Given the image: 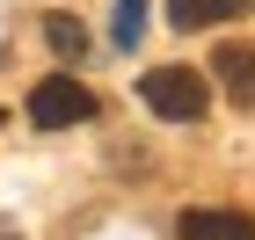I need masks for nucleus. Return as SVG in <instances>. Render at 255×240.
<instances>
[{
    "label": "nucleus",
    "instance_id": "f257e3e1",
    "mask_svg": "<svg viewBox=\"0 0 255 240\" xmlns=\"http://www.w3.org/2000/svg\"><path fill=\"white\" fill-rule=\"evenodd\" d=\"M138 95H146V109H153L160 124H197L212 109V87H204V73H190V66H153V73L138 80Z\"/></svg>",
    "mask_w": 255,
    "mask_h": 240
},
{
    "label": "nucleus",
    "instance_id": "f03ea898",
    "mask_svg": "<svg viewBox=\"0 0 255 240\" xmlns=\"http://www.w3.org/2000/svg\"><path fill=\"white\" fill-rule=\"evenodd\" d=\"M88 117H95V95L73 73H51V80L29 87V124L37 131H66V124H88Z\"/></svg>",
    "mask_w": 255,
    "mask_h": 240
},
{
    "label": "nucleus",
    "instance_id": "7ed1b4c3",
    "mask_svg": "<svg viewBox=\"0 0 255 240\" xmlns=\"http://www.w3.org/2000/svg\"><path fill=\"white\" fill-rule=\"evenodd\" d=\"M175 240H255V219H248V211L204 204V211H182V219H175Z\"/></svg>",
    "mask_w": 255,
    "mask_h": 240
},
{
    "label": "nucleus",
    "instance_id": "20e7f679",
    "mask_svg": "<svg viewBox=\"0 0 255 240\" xmlns=\"http://www.w3.org/2000/svg\"><path fill=\"white\" fill-rule=\"evenodd\" d=\"M212 80H226V95L248 109L255 102V44H219L212 51Z\"/></svg>",
    "mask_w": 255,
    "mask_h": 240
},
{
    "label": "nucleus",
    "instance_id": "39448f33",
    "mask_svg": "<svg viewBox=\"0 0 255 240\" xmlns=\"http://www.w3.org/2000/svg\"><path fill=\"white\" fill-rule=\"evenodd\" d=\"M248 0H168V22L175 29H212V22H241Z\"/></svg>",
    "mask_w": 255,
    "mask_h": 240
},
{
    "label": "nucleus",
    "instance_id": "423d86ee",
    "mask_svg": "<svg viewBox=\"0 0 255 240\" xmlns=\"http://www.w3.org/2000/svg\"><path fill=\"white\" fill-rule=\"evenodd\" d=\"M44 37H51V51H66V59H80V51H88V29H80L73 15H51V22H44Z\"/></svg>",
    "mask_w": 255,
    "mask_h": 240
},
{
    "label": "nucleus",
    "instance_id": "0eeeda50",
    "mask_svg": "<svg viewBox=\"0 0 255 240\" xmlns=\"http://www.w3.org/2000/svg\"><path fill=\"white\" fill-rule=\"evenodd\" d=\"M138 29H146V0H117V44L124 51L138 44Z\"/></svg>",
    "mask_w": 255,
    "mask_h": 240
},
{
    "label": "nucleus",
    "instance_id": "6e6552de",
    "mask_svg": "<svg viewBox=\"0 0 255 240\" xmlns=\"http://www.w3.org/2000/svg\"><path fill=\"white\" fill-rule=\"evenodd\" d=\"M0 117H7V109H0Z\"/></svg>",
    "mask_w": 255,
    "mask_h": 240
},
{
    "label": "nucleus",
    "instance_id": "1a4fd4ad",
    "mask_svg": "<svg viewBox=\"0 0 255 240\" xmlns=\"http://www.w3.org/2000/svg\"><path fill=\"white\" fill-rule=\"evenodd\" d=\"M0 240H7V233H0Z\"/></svg>",
    "mask_w": 255,
    "mask_h": 240
}]
</instances>
